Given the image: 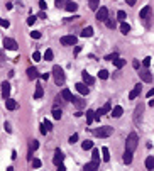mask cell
I'll return each mask as SVG.
<instances>
[{
  "instance_id": "cell-1",
  "label": "cell",
  "mask_w": 154,
  "mask_h": 171,
  "mask_svg": "<svg viewBox=\"0 0 154 171\" xmlns=\"http://www.w3.org/2000/svg\"><path fill=\"white\" fill-rule=\"evenodd\" d=\"M137 144H139V137L137 134H129L127 141H125V151H130V152H134V149L137 147Z\"/></svg>"
},
{
  "instance_id": "cell-2",
  "label": "cell",
  "mask_w": 154,
  "mask_h": 171,
  "mask_svg": "<svg viewBox=\"0 0 154 171\" xmlns=\"http://www.w3.org/2000/svg\"><path fill=\"white\" fill-rule=\"evenodd\" d=\"M53 75H54V82H56V85H63V83H64V71H63V68L54 66Z\"/></svg>"
},
{
  "instance_id": "cell-3",
  "label": "cell",
  "mask_w": 154,
  "mask_h": 171,
  "mask_svg": "<svg viewBox=\"0 0 154 171\" xmlns=\"http://www.w3.org/2000/svg\"><path fill=\"white\" fill-rule=\"evenodd\" d=\"M112 132H114V129L108 127V125H105V127H100V129L95 130V136L97 137H110L112 136Z\"/></svg>"
},
{
  "instance_id": "cell-4",
  "label": "cell",
  "mask_w": 154,
  "mask_h": 171,
  "mask_svg": "<svg viewBox=\"0 0 154 171\" xmlns=\"http://www.w3.org/2000/svg\"><path fill=\"white\" fill-rule=\"evenodd\" d=\"M61 44L63 46H74L76 44V37L74 36H63L61 37Z\"/></svg>"
},
{
  "instance_id": "cell-5",
  "label": "cell",
  "mask_w": 154,
  "mask_h": 171,
  "mask_svg": "<svg viewBox=\"0 0 154 171\" xmlns=\"http://www.w3.org/2000/svg\"><path fill=\"white\" fill-rule=\"evenodd\" d=\"M139 17H141L142 21L146 22V24H149V17H151V7L149 5H146V7L141 10V14H139Z\"/></svg>"
},
{
  "instance_id": "cell-6",
  "label": "cell",
  "mask_w": 154,
  "mask_h": 171,
  "mask_svg": "<svg viewBox=\"0 0 154 171\" xmlns=\"http://www.w3.org/2000/svg\"><path fill=\"white\" fill-rule=\"evenodd\" d=\"M97 19L98 21H102V22H105L108 19V10L105 7H100L98 10H97Z\"/></svg>"
},
{
  "instance_id": "cell-7",
  "label": "cell",
  "mask_w": 154,
  "mask_h": 171,
  "mask_svg": "<svg viewBox=\"0 0 154 171\" xmlns=\"http://www.w3.org/2000/svg\"><path fill=\"white\" fill-rule=\"evenodd\" d=\"M4 46H5V49H9V51H15V49H17V42L14 41V39H10V37H5V39H4Z\"/></svg>"
},
{
  "instance_id": "cell-8",
  "label": "cell",
  "mask_w": 154,
  "mask_h": 171,
  "mask_svg": "<svg viewBox=\"0 0 154 171\" xmlns=\"http://www.w3.org/2000/svg\"><path fill=\"white\" fill-rule=\"evenodd\" d=\"M141 90H142V85H141V83H139V85H135V87H134V90H132V92L129 93V98H130V100H134V98H137V97L141 95Z\"/></svg>"
},
{
  "instance_id": "cell-9",
  "label": "cell",
  "mask_w": 154,
  "mask_h": 171,
  "mask_svg": "<svg viewBox=\"0 0 154 171\" xmlns=\"http://www.w3.org/2000/svg\"><path fill=\"white\" fill-rule=\"evenodd\" d=\"M9 95H10V83L4 82V83H2V97L7 100V98H9Z\"/></svg>"
},
{
  "instance_id": "cell-10",
  "label": "cell",
  "mask_w": 154,
  "mask_h": 171,
  "mask_svg": "<svg viewBox=\"0 0 154 171\" xmlns=\"http://www.w3.org/2000/svg\"><path fill=\"white\" fill-rule=\"evenodd\" d=\"M63 159H64V154H63V152H61V151L58 149V151H56V152H54L53 163L56 164V166H58V164H61V163H63Z\"/></svg>"
},
{
  "instance_id": "cell-11",
  "label": "cell",
  "mask_w": 154,
  "mask_h": 171,
  "mask_svg": "<svg viewBox=\"0 0 154 171\" xmlns=\"http://www.w3.org/2000/svg\"><path fill=\"white\" fill-rule=\"evenodd\" d=\"M74 87H76V90L80 92L81 95H88V93H90V88H88V87L85 85V83H76Z\"/></svg>"
},
{
  "instance_id": "cell-12",
  "label": "cell",
  "mask_w": 154,
  "mask_h": 171,
  "mask_svg": "<svg viewBox=\"0 0 154 171\" xmlns=\"http://www.w3.org/2000/svg\"><path fill=\"white\" fill-rule=\"evenodd\" d=\"M139 76H141V80H142V82H146V83L153 82V75L149 73L148 69H144V71H141V73H139Z\"/></svg>"
},
{
  "instance_id": "cell-13",
  "label": "cell",
  "mask_w": 154,
  "mask_h": 171,
  "mask_svg": "<svg viewBox=\"0 0 154 171\" xmlns=\"http://www.w3.org/2000/svg\"><path fill=\"white\" fill-rule=\"evenodd\" d=\"M71 102H73V105L76 107V109H83V107L87 105V102H85V100H81L80 97H73V100H71Z\"/></svg>"
},
{
  "instance_id": "cell-14",
  "label": "cell",
  "mask_w": 154,
  "mask_h": 171,
  "mask_svg": "<svg viewBox=\"0 0 154 171\" xmlns=\"http://www.w3.org/2000/svg\"><path fill=\"white\" fill-rule=\"evenodd\" d=\"M97 170H98V163H95V161L87 163L85 166H83V171H97Z\"/></svg>"
},
{
  "instance_id": "cell-15",
  "label": "cell",
  "mask_w": 154,
  "mask_h": 171,
  "mask_svg": "<svg viewBox=\"0 0 154 171\" xmlns=\"http://www.w3.org/2000/svg\"><path fill=\"white\" fill-rule=\"evenodd\" d=\"M124 114V109H122L120 105H117V107H114V110H112V117H115V119H119V117Z\"/></svg>"
},
{
  "instance_id": "cell-16",
  "label": "cell",
  "mask_w": 154,
  "mask_h": 171,
  "mask_svg": "<svg viewBox=\"0 0 154 171\" xmlns=\"http://www.w3.org/2000/svg\"><path fill=\"white\" fill-rule=\"evenodd\" d=\"M61 97H63L66 102H71V100H73V95H71V92H69L68 88H64L63 92H61Z\"/></svg>"
},
{
  "instance_id": "cell-17",
  "label": "cell",
  "mask_w": 154,
  "mask_h": 171,
  "mask_svg": "<svg viewBox=\"0 0 154 171\" xmlns=\"http://www.w3.org/2000/svg\"><path fill=\"white\" fill-rule=\"evenodd\" d=\"M81 76H83V82L87 83V85H92V83L95 82V80H93V76H92V75H88L87 71H83V73H81Z\"/></svg>"
},
{
  "instance_id": "cell-18",
  "label": "cell",
  "mask_w": 154,
  "mask_h": 171,
  "mask_svg": "<svg viewBox=\"0 0 154 171\" xmlns=\"http://www.w3.org/2000/svg\"><path fill=\"white\" fill-rule=\"evenodd\" d=\"M81 36H83V37H92V36H93V27H90V26L85 27L81 31Z\"/></svg>"
},
{
  "instance_id": "cell-19",
  "label": "cell",
  "mask_w": 154,
  "mask_h": 171,
  "mask_svg": "<svg viewBox=\"0 0 154 171\" xmlns=\"http://www.w3.org/2000/svg\"><path fill=\"white\" fill-rule=\"evenodd\" d=\"M27 76H29V80H36V78H37V69L36 68H29L27 69Z\"/></svg>"
},
{
  "instance_id": "cell-20",
  "label": "cell",
  "mask_w": 154,
  "mask_h": 171,
  "mask_svg": "<svg viewBox=\"0 0 154 171\" xmlns=\"http://www.w3.org/2000/svg\"><path fill=\"white\" fill-rule=\"evenodd\" d=\"M7 109L9 110H15L17 109V102H15V100H12V98H7Z\"/></svg>"
},
{
  "instance_id": "cell-21",
  "label": "cell",
  "mask_w": 154,
  "mask_h": 171,
  "mask_svg": "<svg viewBox=\"0 0 154 171\" xmlns=\"http://www.w3.org/2000/svg\"><path fill=\"white\" fill-rule=\"evenodd\" d=\"M146 168H148L149 171H153V170H154V157H153V156L146 157Z\"/></svg>"
},
{
  "instance_id": "cell-22",
  "label": "cell",
  "mask_w": 154,
  "mask_h": 171,
  "mask_svg": "<svg viewBox=\"0 0 154 171\" xmlns=\"http://www.w3.org/2000/svg\"><path fill=\"white\" fill-rule=\"evenodd\" d=\"M64 9H66L68 12H74V10L78 9V4H74V2H68L66 5H64Z\"/></svg>"
},
{
  "instance_id": "cell-23",
  "label": "cell",
  "mask_w": 154,
  "mask_h": 171,
  "mask_svg": "<svg viewBox=\"0 0 154 171\" xmlns=\"http://www.w3.org/2000/svg\"><path fill=\"white\" fill-rule=\"evenodd\" d=\"M124 163L125 164L132 163V152H130V151H125V152H124Z\"/></svg>"
},
{
  "instance_id": "cell-24",
  "label": "cell",
  "mask_w": 154,
  "mask_h": 171,
  "mask_svg": "<svg viewBox=\"0 0 154 171\" xmlns=\"http://www.w3.org/2000/svg\"><path fill=\"white\" fill-rule=\"evenodd\" d=\"M42 93H44L42 87H41V85H37V87H36V93H34V98H36V100H39L41 97H42Z\"/></svg>"
},
{
  "instance_id": "cell-25",
  "label": "cell",
  "mask_w": 154,
  "mask_h": 171,
  "mask_svg": "<svg viewBox=\"0 0 154 171\" xmlns=\"http://www.w3.org/2000/svg\"><path fill=\"white\" fill-rule=\"evenodd\" d=\"M120 31H122V34H125V36H127L129 32H130V26H129L127 22H122V26H120Z\"/></svg>"
},
{
  "instance_id": "cell-26",
  "label": "cell",
  "mask_w": 154,
  "mask_h": 171,
  "mask_svg": "<svg viewBox=\"0 0 154 171\" xmlns=\"http://www.w3.org/2000/svg\"><path fill=\"white\" fill-rule=\"evenodd\" d=\"M141 117H142V105H139V107L135 109V122L137 124L141 122Z\"/></svg>"
},
{
  "instance_id": "cell-27",
  "label": "cell",
  "mask_w": 154,
  "mask_h": 171,
  "mask_svg": "<svg viewBox=\"0 0 154 171\" xmlns=\"http://www.w3.org/2000/svg\"><path fill=\"white\" fill-rule=\"evenodd\" d=\"M102 157H103V161H110V152H108V147H102Z\"/></svg>"
},
{
  "instance_id": "cell-28",
  "label": "cell",
  "mask_w": 154,
  "mask_h": 171,
  "mask_svg": "<svg viewBox=\"0 0 154 171\" xmlns=\"http://www.w3.org/2000/svg\"><path fill=\"white\" fill-rule=\"evenodd\" d=\"M95 120V112L93 110H87V122L92 124Z\"/></svg>"
},
{
  "instance_id": "cell-29",
  "label": "cell",
  "mask_w": 154,
  "mask_h": 171,
  "mask_svg": "<svg viewBox=\"0 0 154 171\" xmlns=\"http://www.w3.org/2000/svg\"><path fill=\"white\" fill-rule=\"evenodd\" d=\"M53 119H56V120H59L61 119V109H58V107H54L53 109Z\"/></svg>"
},
{
  "instance_id": "cell-30",
  "label": "cell",
  "mask_w": 154,
  "mask_h": 171,
  "mask_svg": "<svg viewBox=\"0 0 154 171\" xmlns=\"http://www.w3.org/2000/svg\"><path fill=\"white\" fill-rule=\"evenodd\" d=\"M81 147H83L85 151H87V149H92V147H93V141H83Z\"/></svg>"
},
{
  "instance_id": "cell-31",
  "label": "cell",
  "mask_w": 154,
  "mask_h": 171,
  "mask_svg": "<svg viewBox=\"0 0 154 171\" xmlns=\"http://www.w3.org/2000/svg\"><path fill=\"white\" fill-rule=\"evenodd\" d=\"M98 78L107 80V78H108V71H107V69H100V71H98Z\"/></svg>"
},
{
  "instance_id": "cell-32",
  "label": "cell",
  "mask_w": 154,
  "mask_h": 171,
  "mask_svg": "<svg viewBox=\"0 0 154 171\" xmlns=\"http://www.w3.org/2000/svg\"><path fill=\"white\" fill-rule=\"evenodd\" d=\"M92 157H93L95 163H98V159H100V151H98V149H93V152H92Z\"/></svg>"
},
{
  "instance_id": "cell-33",
  "label": "cell",
  "mask_w": 154,
  "mask_h": 171,
  "mask_svg": "<svg viewBox=\"0 0 154 171\" xmlns=\"http://www.w3.org/2000/svg\"><path fill=\"white\" fill-rule=\"evenodd\" d=\"M98 4H100V0H90V9L92 10H97L98 9Z\"/></svg>"
},
{
  "instance_id": "cell-34",
  "label": "cell",
  "mask_w": 154,
  "mask_h": 171,
  "mask_svg": "<svg viewBox=\"0 0 154 171\" xmlns=\"http://www.w3.org/2000/svg\"><path fill=\"white\" fill-rule=\"evenodd\" d=\"M44 59H46V61H51V59H53V51H51V49H46V53H44Z\"/></svg>"
},
{
  "instance_id": "cell-35",
  "label": "cell",
  "mask_w": 154,
  "mask_h": 171,
  "mask_svg": "<svg viewBox=\"0 0 154 171\" xmlns=\"http://www.w3.org/2000/svg\"><path fill=\"white\" fill-rule=\"evenodd\" d=\"M114 64L117 66V68H122V66L125 64V61H124V59H120V58H117V59H114Z\"/></svg>"
},
{
  "instance_id": "cell-36",
  "label": "cell",
  "mask_w": 154,
  "mask_h": 171,
  "mask_svg": "<svg viewBox=\"0 0 154 171\" xmlns=\"http://www.w3.org/2000/svg\"><path fill=\"white\" fill-rule=\"evenodd\" d=\"M66 4H68V0H56V7H58V9L64 7Z\"/></svg>"
},
{
  "instance_id": "cell-37",
  "label": "cell",
  "mask_w": 154,
  "mask_h": 171,
  "mask_svg": "<svg viewBox=\"0 0 154 171\" xmlns=\"http://www.w3.org/2000/svg\"><path fill=\"white\" fill-rule=\"evenodd\" d=\"M117 17H119V19H120L122 22L125 21V17H127V15H125V12H124V10H119V12H117Z\"/></svg>"
},
{
  "instance_id": "cell-38",
  "label": "cell",
  "mask_w": 154,
  "mask_h": 171,
  "mask_svg": "<svg viewBox=\"0 0 154 171\" xmlns=\"http://www.w3.org/2000/svg\"><path fill=\"white\" fill-rule=\"evenodd\" d=\"M32 168H34V170L41 168V159H32Z\"/></svg>"
},
{
  "instance_id": "cell-39",
  "label": "cell",
  "mask_w": 154,
  "mask_h": 171,
  "mask_svg": "<svg viewBox=\"0 0 154 171\" xmlns=\"http://www.w3.org/2000/svg\"><path fill=\"white\" fill-rule=\"evenodd\" d=\"M0 26H2V27H9V26H10V24H9V21H7V19H2V17H0Z\"/></svg>"
},
{
  "instance_id": "cell-40",
  "label": "cell",
  "mask_w": 154,
  "mask_h": 171,
  "mask_svg": "<svg viewBox=\"0 0 154 171\" xmlns=\"http://www.w3.org/2000/svg\"><path fill=\"white\" fill-rule=\"evenodd\" d=\"M32 59H34V61H41V53H39V51H34Z\"/></svg>"
},
{
  "instance_id": "cell-41",
  "label": "cell",
  "mask_w": 154,
  "mask_h": 171,
  "mask_svg": "<svg viewBox=\"0 0 154 171\" xmlns=\"http://www.w3.org/2000/svg\"><path fill=\"white\" fill-rule=\"evenodd\" d=\"M42 125L46 127V130H47V132H49V130L53 129V125H51V122H49V120H44V122H42Z\"/></svg>"
},
{
  "instance_id": "cell-42",
  "label": "cell",
  "mask_w": 154,
  "mask_h": 171,
  "mask_svg": "<svg viewBox=\"0 0 154 171\" xmlns=\"http://www.w3.org/2000/svg\"><path fill=\"white\" fill-rule=\"evenodd\" d=\"M37 147H39V142H37L36 139H32V144H31V151H36Z\"/></svg>"
},
{
  "instance_id": "cell-43",
  "label": "cell",
  "mask_w": 154,
  "mask_h": 171,
  "mask_svg": "<svg viewBox=\"0 0 154 171\" xmlns=\"http://www.w3.org/2000/svg\"><path fill=\"white\" fill-rule=\"evenodd\" d=\"M105 24H107L108 29H114L115 27V21H108V19H107V21H105Z\"/></svg>"
},
{
  "instance_id": "cell-44",
  "label": "cell",
  "mask_w": 154,
  "mask_h": 171,
  "mask_svg": "<svg viewBox=\"0 0 154 171\" xmlns=\"http://www.w3.org/2000/svg\"><path fill=\"white\" fill-rule=\"evenodd\" d=\"M31 36H32L34 39H39V37H41V32H39V31H32V32H31Z\"/></svg>"
},
{
  "instance_id": "cell-45",
  "label": "cell",
  "mask_w": 154,
  "mask_h": 171,
  "mask_svg": "<svg viewBox=\"0 0 154 171\" xmlns=\"http://www.w3.org/2000/svg\"><path fill=\"white\" fill-rule=\"evenodd\" d=\"M76 141H78V134H73V136H69V142H71V144H74Z\"/></svg>"
},
{
  "instance_id": "cell-46",
  "label": "cell",
  "mask_w": 154,
  "mask_h": 171,
  "mask_svg": "<svg viewBox=\"0 0 154 171\" xmlns=\"http://www.w3.org/2000/svg\"><path fill=\"white\" fill-rule=\"evenodd\" d=\"M142 64H144V66L148 68L149 64H151V58H149V56H148V58H144V61H142Z\"/></svg>"
},
{
  "instance_id": "cell-47",
  "label": "cell",
  "mask_w": 154,
  "mask_h": 171,
  "mask_svg": "<svg viewBox=\"0 0 154 171\" xmlns=\"http://www.w3.org/2000/svg\"><path fill=\"white\" fill-rule=\"evenodd\" d=\"M34 22H36V17H34V15H31V17L27 19V24H29V26H32Z\"/></svg>"
},
{
  "instance_id": "cell-48",
  "label": "cell",
  "mask_w": 154,
  "mask_h": 171,
  "mask_svg": "<svg viewBox=\"0 0 154 171\" xmlns=\"http://www.w3.org/2000/svg\"><path fill=\"white\" fill-rule=\"evenodd\" d=\"M58 171H66V166L61 163V164H58Z\"/></svg>"
},
{
  "instance_id": "cell-49",
  "label": "cell",
  "mask_w": 154,
  "mask_h": 171,
  "mask_svg": "<svg viewBox=\"0 0 154 171\" xmlns=\"http://www.w3.org/2000/svg\"><path fill=\"white\" fill-rule=\"evenodd\" d=\"M39 7L42 9V10H44V9H46V2H44V0H41V2H39Z\"/></svg>"
},
{
  "instance_id": "cell-50",
  "label": "cell",
  "mask_w": 154,
  "mask_h": 171,
  "mask_svg": "<svg viewBox=\"0 0 154 171\" xmlns=\"http://www.w3.org/2000/svg\"><path fill=\"white\" fill-rule=\"evenodd\" d=\"M107 59H110V61H114V59H117V54H110V56H107Z\"/></svg>"
},
{
  "instance_id": "cell-51",
  "label": "cell",
  "mask_w": 154,
  "mask_h": 171,
  "mask_svg": "<svg viewBox=\"0 0 154 171\" xmlns=\"http://www.w3.org/2000/svg\"><path fill=\"white\" fill-rule=\"evenodd\" d=\"M5 130H7V132H12V127H10V124H5Z\"/></svg>"
},
{
  "instance_id": "cell-52",
  "label": "cell",
  "mask_w": 154,
  "mask_h": 171,
  "mask_svg": "<svg viewBox=\"0 0 154 171\" xmlns=\"http://www.w3.org/2000/svg\"><path fill=\"white\" fill-rule=\"evenodd\" d=\"M148 97H149V98H151V97H154V88H153V90H149V92H148Z\"/></svg>"
},
{
  "instance_id": "cell-53",
  "label": "cell",
  "mask_w": 154,
  "mask_h": 171,
  "mask_svg": "<svg viewBox=\"0 0 154 171\" xmlns=\"http://www.w3.org/2000/svg\"><path fill=\"white\" fill-rule=\"evenodd\" d=\"M132 66H134V68H139V61H137V59H135V61L132 63Z\"/></svg>"
},
{
  "instance_id": "cell-54",
  "label": "cell",
  "mask_w": 154,
  "mask_h": 171,
  "mask_svg": "<svg viewBox=\"0 0 154 171\" xmlns=\"http://www.w3.org/2000/svg\"><path fill=\"white\" fill-rule=\"evenodd\" d=\"M41 78H42V80H47V78H49V75H47V73H44V75H41Z\"/></svg>"
},
{
  "instance_id": "cell-55",
  "label": "cell",
  "mask_w": 154,
  "mask_h": 171,
  "mask_svg": "<svg viewBox=\"0 0 154 171\" xmlns=\"http://www.w3.org/2000/svg\"><path fill=\"white\" fill-rule=\"evenodd\" d=\"M127 4H129V5H134V4H135V0H127Z\"/></svg>"
},
{
  "instance_id": "cell-56",
  "label": "cell",
  "mask_w": 154,
  "mask_h": 171,
  "mask_svg": "<svg viewBox=\"0 0 154 171\" xmlns=\"http://www.w3.org/2000/svg\"><path fill=\"white\" fill-rule=\"evenodd\" d=\"M7 171H14V168H12V166H9V168H7Z\"/></svg>"
},
{
  "instance_id": "cell-57",
  "label": "cell",
  "mask_w": 154,
  "mask_h": 171,
  "mask_svg": "<svg viewBox=\"0 0 154 171\" xmlns=\"http://www.w3.org/2000/svg\"><path fill=\"white\" fill-rule=\"evenodd\" d=\"M149 105H151V107H154V100H151V102H149Z\"/></svg>"
}]
</instances>
